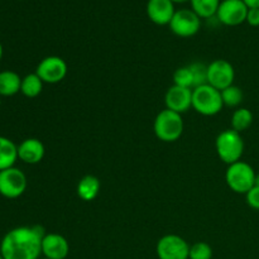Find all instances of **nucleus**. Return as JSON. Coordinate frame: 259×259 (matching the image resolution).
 I'll return each instance as SVG.
<instances>
[{"label":"nucleus","mask_w":259,"mask_h":259,"mask_svg":"<svg viewBox=\"0 0 259 259\" xmlns=\"http://www.w3.org/2000/svg\"><path fill=\"white\" fill-rule=\"evenodd\" d=\"M192 108L204 116H214L224 108L222 93L209 83L192 89Z\"/></svg>","instance_id":"nucleus-2"},{"label":"nucleus","mask_w":259,"mask_h":259,"mask_svg":"<svg viewBox=\"0 0 259 259\" xmlns=\"http://www.w3.org/2000/svg\"><path fill=\"white\" fill-rule=\"evenodd\" d=\"M35 73L45 83H58L67 75V63L58 56H48L38 63Z\"/></svg>","instance_id":"nucleus-10"},{"label":"nucleus","mask_w":259,"mask_h":259,"mask_svg":"<svg viewBox=\"0 0 259 259\" xmlns=\"http://www.w3.org/2000/svg\"><path fill=\"white\" fill-rule=\"evenodd\" d=\"M248 9L243 0H223L218 8L217 17L222 24L237 27L247 20Z\"/></svg>","instance_id":"nucleus-11"},{"label":"nucleus","mask_w":259,"mask_h":259,"mask_svg":"<svg viewBox=\"0 0 259 259\" xmlns=\"http://www.w3.org/2000/svg\"><path fill=\"white\" fill-rule=\"evenodd\" d=\"M253 123V114L249 109L247 108H238L237 110L233 113L232 124L233 131L238 132V133H242V132L247 131Z\"/></svg>","instance_id":"nucleus-20"},{"label":"nucleus","mask_w":259,"mask_h":259,"mask_svg":"<svg viewBox=\"0 0 259 259\" xmlns=\"http://www.w3.org/2000/svg\"><path fill=\"white\" fill-rule=\"evenodd\" d=\"M220 3V0H191V7L201 19H209L217 15Z\"/></svg>","instance_id":"nucleus-21"},{"label":"nucleus","mask_w":259,"mask_h":259,"mask_svg":"<svg viewBox=\"0 0 259 259\" xmlns=\"http://www.w3.org/2000/svg\"><path fill=\"white\" fill-rule=\"evenodd\" d=\"M248 23L252 27H259V8H249L248 9L247 14V20Z\"/></svg>","instance_id":"nucleus-27"},{"label":"nucleus","mask_w":259,"mask_h":259,"mask_svg":"<svg viewBox=\"0 0 259 259\" xmlns=\"http://www.w3.org/2000/svg\"><path fill=\"white\" fill-rule=\"evenodd\" d=\"M235 70L227 60H215L207 65V83L222 91L234 85Z\"/></svg>","instance_id":"nucleus-9"},{"label":"nucleus","mask_w":259,"mask_h":259,"mask_svg":"<svg viewBox=\"0 0 259 259\" xmlns=\"http://www.w3.org/2000/svg\"><path fill=\"white\" fill-rule=\"evenodd\" d=\"M164 104L166 109L182 115L192 108V89L171 86L164 95Z\"/></svg>","instance_id":"nucleus-12"},{"label":"nucleus","mask_w":259,"mask_h":259,"mask_svg":"<svg viewBox=\"0 0 259 259\" xmlns=\"http://www.w3.org/2000/svg\"><path fill=\"white\" fill-rule=\"evenodd\" d=\"M27 176L17 167L0 171V195L7 199H18L27 190Z\"/></svg>","instance_id":"nucleus-6"},{"label":"nucleus","mask_w":259,"mask_h":259,"mask_svg":"<svg viewBox=\"0 0 259 259\" xmlns=\"http://www.w3.org/2000/svg\"><path fill=\"white\" fill-rule=\"evenodd\" d=\"M174 85L181 86L186 89H194V75L190 66H184L175 71Z\"/></svg>","instance_id":"nucleus-23"},{"label":"nucleus","mask_w":259,"mask_h":259,"mask_svg":"<svg viewBox=\"0 0 259 259\" xmlns=\"http://www.w3.org/2000/svg\"><path fill=\"white\" fill-rule=\"evenodd\" d=\"M45 234L39 225L14 228L3 237L0 254L4 259H39Z\"/></svg>","instance_id":"nucleus-1"},{"label":"nucleus","mask_w":259,"mask_h":259,"mask_svg":"<svg viewBox=\"0 0 259 259\" xmlns=\"http://www.w3.org/2000/svg\"><path fill=\"white\" fill-rule=\"evenodd\" d=\"M156 253L158 259H189L190 245L180 235L167 234L157 243Z\"/></svg>","instance_id":"nucleus-8"},{"label":"nucleus","mask_w":259,"mask_h":259,"mask_svg":"<svg viewBox=\"0 0 259 259\" xmlns=\"http://www.w3.org/2000/svg\"><path fill=\"white\" fill-rule=\"evenodd\" d=\"M100 180L94 175H86L80 182L77 184V196L80 197L82 201H93L98 197L99 192H100Z\"/></svg>","instance_id":"nucleus-16"},{"label":"nucleus","mask_w":259,"mask_h":259,"mask_svg":"<svg viewBox=\"0 0 259 259\" xmlns=\"http://www.w3.org/2000/svg\"><path fill=\"white\" fill-rule=\"evenodd\" d=\"M222 93V99L224 106H229V108H237L242 104L243 101V91L239 86L232 85L229 88L224 89L220 91Z\"/></svg>","instance_id":"nucleus-22"},{"label":"nucleus","mask_w":259,"mask_h":259,"mask_svg":"<svg viewBox=\"0 0 259 259\" xmlns=\"http://www.w3.org/2000/svg\"><path fill=\"white\" fill-rule=\"evenodd\" d=\"M254 186H258L259 187V174H257V176H255V184Z\"/></svg>","instance_id":"nucleus-30"},{"label":"nucleus","mask_w":259,"mask_h":259,"mask_svg":"<svg viewBox=\"0 0 259 259\" xmlns=\"http://www.w3.org/2000/svg\"><path fill=\"white\" fill-rule=\"evenodd\" d=\"M174 3H184V2H187V0H172Z\"/></svg>","instance_id":"nucleus-31"},{"label":"nucleus","mask_w":259,"mask_h":259,"mask_svg":"<svg viewBox=\"0 0 259 259\" xmlns=\"http://www.w3.org/2000/svg\"><path fill=\"white\" fill-rule=\"evenodd\" d=\"M39 259H47V258H39Z\"/></svg>","instance_id":"nucleus-34"},{"label":"nucleus","mask_w":259,"mask_h":259,"mask_svg":"<svg viewBox=\"0 0 259 259\" xmlns=\"http://www.w3.org/2000/svg\"><path fill=\"white\" fill-rule=\"evenodd\" d=\"M215 148L219 158L229 166L240 161L244 153V141L240 133L233 129H227L218 136Z\"/></svg>","instance_id":"nucleus-4"},{"label":"nucleus","mask_w":259,"mask_h":259,"mask_svg":"<svg viewBox=\"0 0 259 259\" xmlns=\"http://www.w3.org/2000/svg\"><path fill=\"white\" fill-rule=\"evenodd\" d=\"M20 86H22V77L14 71H2L0 72V96L17 95L20 93Z\"/></svg>","instance_id":"nucleus-18"},{"label":"nucleus","mask_w":259,"mask_h":259,"mask_svg":"<svg viewBox=\"0 0 259 259\" xmlns=\"http://www.w3.org/2000/svg\"><path fill=\"white\" fill-rule=\"evenodd\" d=\"M212 248L206 242H196L190 245L189 259H211Z\"/></svg>","instance_id":"nucleus-24"},{"label":"nucleus","mask_w":259,"mask_h":259,"mask_svg":"<svg viewBox=\"0 0 259 259\" xmlns=\"http://www.w3.org/2000/svg\"><path fill=\"white\" fill-rule=\"evenodd\" d=\"M0 259H4V258H3V257H2V254H0Z\"/></svg>","instance_id":"nucleus-33"},{"label":"nucleus","mask_w":259,"mask_h":259,"mask_svg":"<svg viewBox=\"0 0 259 259\" xmlns=\"http://www.w3.org/2000/svg\"><path fill=\"white\" fill-rule=\"evenodd\" d=\"M3 53H4V50H3V45L2 42H0V60L3 58Z\"/></svg>","instance_id":"nucleus-29"},{"label":"nucleus","mask_w":259,"mask_h":259,"mask_svg":"<svg viewBox=\"0 0 259 259\" xmlns=\"http://www.w3.org/2000/svg\"><path fill=\"white\" fill-rule=\"evenodd\" d=\"M254 168L249 163L243 161H238L235 163L229 164L225 174V181L228 187L235 194H247L255 184Z\"/></svg>","instance_id":"nucleus-5"},{"label":"nucleus","mask_w":259,"mask_h":259,"mask_svg":"<svg viewBox=\"0 0 259 259\" xmlns=\"http://www.w3.org/2000/svg\"><path fill=\"white\" fill-rule=\"evenodd\" d=\"M42 254L47 259H66L70 254V244L63 235L46 233L42 239Z\"/></svg>","instance_id":"nucleus-13"},{"label":"nucleus","mask_w":259,"mask_h":259,"mask_svg":"<svg viewBox=\"0 0 259 259\" xmlns=\"http://www.w3.org/2000/svg\"><path fill=\"white\" fill-rule=\"evenodd\" d=\"M245 199H247V204L249 205L252 209L259 210V187H252V189L245 194Z\"/></svg>","instance_id":"nucleus-26"},{"label":"nucleus","mask_w":259,"mask_h":259,"mask_svg":"<svg viewBox=\"0 0 259 259\" xmlns=\"http://www.w3.org/2000/svg\"><path fill=\"white\" fill-rule=\"evenodd\" d=\"M153 128L159 141L172 143L179 141L184 133V119L181 114L164 109L157 114Z\"/></svg>","instance_id":"nucleus-3"},{"label":"nucleus","mask_w":259,"mask_h":259,"mask_svg":"<svg viewBox=\"0 0 259 259\" xmlns=\"http://www.w3.org/2000/svg\"><path fill=\"white\" fill-rule=\"evenodd\" d=\"M146 10L151 22L157 25L169 24L176 13L172 0H148Z\"/></svg>","instance_id":"nucleus-14"},{"label":"nucleus","mask_w":259,"mask_h":259,"mask_svg":"<svg viewBox=\"0 0 259 259\" xmlns=\"http://www.w3.org/2000/svg\"><path fill=\"white\" fill-rule=\"evenodd\" d=\"M45 154V144L37 138H27L18 146V159L27 164L39 163Z\"/></svg>","instance_id":"nucleus-15"},{"label":"nucleus","mask_w":259,"mask_h":259,"mask_svg":"<svg viewBox=\"0 0 259 259\" xmlns=\"http://www.w3.org/2000/svg\"><path fill=\"white\" fill-rule=\"evenodd\" d=\"M168 25L177 37H194L201 28V18L192 9H180L176 10Z\"/></svg>","instance_id":"nucleus-7"},{"label":"nucleus","mask_w":259,"mask_h":259,"mask_svg":"<svg viewBox=\"0 0 259 259\" xmlns=\"http://www.w3.org/2000/svg\"><path fill=\"white\" fill-rule=\"evenodd\" d=\"M43 81L40 80L37 73H29L22 78V86H20V93L25 98H37L43 90Z\"/></svg>","instance_id":"nucleus-19"},{"label":"nucleus","mask_w":259,"mask_h":259,"mask_svg":"<svg viewBox=\"0 0 259 259\" xmlns=\"http://www.w3.org/2000/svg\"><path fill=\"white\" fill-rule=\"evenodd\" d=\"M0 106H2V96H0Z\"/></svg>","instance_id":"nucleus-32"},{"label":"nucleus","mask_w":259,"mask_h":259,"mask_svg":"<svg viewBox=\"0 0 259 259\" xmlns=\"http://www.w3.org/2000/svg\"><path fill=\"white\" fill-rule=\"evenodd\" d=\"M248 8H259V0H243Z\"/></svg>","instance_id":"nucleus-28"},{"label":"nucleus","mask_w":259,"mask_h":259,"mask_svg":"<svg viewBox=\"0 0 259 259\" xmlns=\"http://www.w3.org/2000/svg\"><path fill=\"white\" fill-rule=\"evenodd\" d=\"M18 159V146L7 137L0 136V171L14 167Z\"/></svg>","instance_id":"nucleus-17"},{"label":"nucleus","mask_w":259,"mask_h":259,"mask_svg":"<svg viewBox=\"0 0 259 259\" xmlns=\"http://www.w3.org/2000/svg\"><path fill=\"white\" fill-rule=\"evenodd\" d=\"M190 68L194 75V89L207 83V66L204 63L195 62L190 65Z\"/></svg>","instance_id":"nucleus-25"}]
</instances>
